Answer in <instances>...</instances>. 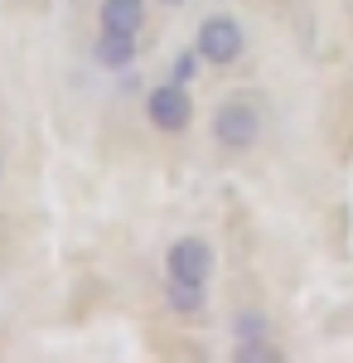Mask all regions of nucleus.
Returning <instances> with one entry per match:
<instances>
[{
	"mask_svg": "<svg viewBox=\"0 0 353 363\" xmlns=\"http://www.w3.org/2000/svg\"><path fill=\"white\" fill-rule=\"evenodd\" d=\"M262 126H267V112L257 97H223L213 112V140L228 155H247L262 140Z\"/></svg>",
	"mask_w": 353,
	"mask_h": 363,
	"instance_id": "nucleus-1",
	"label": "nucleus"
},
{
	"mask_svg": "<svg viewBox=\"0 0 353 363\" xmlns=\"http://www.w3.org/2000/svg\"><path fill=\"white\" fill-rule=\"evenodd\" d=\"M194 49L203 54L208 68H237L247 54V29L228 15V10H218V15H203L198 20V34H194Z\"/></svg>",
	"mask_w": 353,
	"mask_h": 363,
	"instance_id": "nucleus-2",
	"label": "nucleus"
},
{
	"mask_svg": "<svg viewBox=\"0 0 353 363\" xmlns=\"http://www.w3.org/2000/svg\"><path fill=\"white\" fill-rule=\"evenodd\" d=\"M218 272V252L208 238H198V233H184V238H174L169 252H164V277H179V281H213Z\"/></svg>",
	"mask_w": 353,
	"mask_h": 363,
	"instance_id": "nucleus-3",
	"label": "nucleus"
},
{
	"mask_svg": "<svg viewBox=\"0 0 353 363\" xmlns=\"http://www.w3.org/2000/svg\"><path fill=\"white\" fill-rule=\"evenodd\" d=\"M145 116H150V126L164 131V136H179V131H189L194 121V97L189 87L179 83H160L145 92Z\"/></svg>",
	"mask_w": 353,
	"mask_h": 363,
	"instance_id": "nucleus-4",
	"label": "nucleus"
},
{
	"mask_svg": "<svg viewBox=\"0 0 353 363\" xmlns=\"http://www.w3.org/2000/svg\"><path fill=\"white\" fill-rule=\"evenodd\" d=\"M164 310H169L174 320H203V315H208V281L164 277Z\"/></svg>",
	"mask_w": 353,
	"mask_h": 363,
	"instance_id": "nucleus-5",
	"label": "nucleus"
},
{
	"mask_svg": "<svg viewBox=\"0 0 353 363\" xmlns=\"http://www.w3.org/2000/svg\"><path fill=\"white\" fill-rule=\"evenodd\" d=\"M136 54H140L136 34H116V29H102V34H97V44H92L97 68H107V73H126V68L136 63Z\"/></svg>",
	"mask_w": 353,
	"mask_h": 363,
	"instance_id": "nucleus-6",
	"label": "nucleus"
},
{
	"mask_svg": "<svg viewBox=\"0 0 353 363\" xmlns=\"http://www.w3.org/2000/svg\"><path fill=\"white\" fill-rule=\"evenodd\" d=\"M97 29L140 34V29H145V0H102V5H97Z\"/></svg>",
	"mask_w": 353,
	"mask_h": 363,
	"instance_id": "nucleus-7",
	"label": "nucleus"
},
{
	"mask_svg": "<svg viewBox=\"0 0 353 363\" xmlns=\"http://www.w3.org/2000/svg\"><path fill=\"white\" fill-rule=\"evenodd\" d=\"M237 363H281L286 359V349L276 344V339H232V349H228Z\"/></svg>",
	"mask_w": 353,
	"mask_h": 363,
	"instance_id": "nucleus-8",
	"label": "nucleus"
},
{
	"mask_svg": "<svg viewBox=\"0 0 353 363\" xmlns=\"http://www.w3.org/2000/svg\"><path fill=\"white\" fill-rule=\"evenodd\" d=\"M232 339H271V320H267V310H237L232 315Z\"/></svg>",
	"mask_w": 353,
	"mask_h": 363,
	"instance_id": "nucleus-9",
	"label": "nucleus"
},
{
	"mask_svg": "<svg viewBox=\"0 0 353 363\" xmlns=\"http://www.w3.org/2000/svg\"><path fill=\"white\" fill-rule=\"evenodd\" d=\"M198 68H203V54H198V49H184V54H174V68H169V83L189 87L194 78H198Z\"/></svg>",
	"mask_w": 353,
	"mask_h": 363,
	"instance_id": "nucleus-10",
	"label": "nucleus"
},
{
	"mask_svg": "<svg viewBox=\"0 0 353 363\" xmlns=\"http://www.w3.org/2000/svg\"><path fill=\"white\" fill-rule=\"evenodd\" d=\"M0 174H5V160H0Z\"/></svg>",
	"mask_w": 353,
	"mask_h": 363,
	"instance_id": "nucleus-11",
	"label": "nucleus"
}]
</instances>
